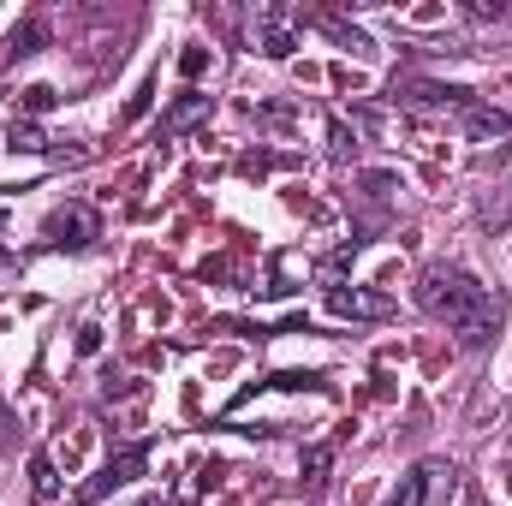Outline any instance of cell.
<instances>
[{
  "mask_svg": "<svg viewBox=\"0 0 512 506\" xmlns=\"http://www.w3.org/2000/svg\"><path fill=\"white\" fill-rule=\"evenodd\" d=\"M417 304H423L435 322H447L453 340L471 346V352L501 334V298H495L477 274H465L459 262H429V268L417 274Z\"/></svg>",
  "mask_w": 512,
  "mask_h": 506,
  "instance_id": "1",
  "label": "cell"
},
{
  "mask_svg": "<svg viewBox=\"0 0 512 506\" xmlns=\"http://www.w3.org/2000/svg\"><path fill=\"white\" fill-rule=\"evenodd\" d=\"M143 465H149V447H120V453H114V459H108V465L84 483V489H78V501H84V506L108 501L114 489H126L131 477H143Z\"/></svg>",
  "mask_w": 512,
  "mask_h": 506,
  "instance_id": "2",
  "label": "cell"
},
{
  "mask_svg": "<svg viewBox=\"0 0 512 506\" xmlns=\"http://www.w3.org/2000/svg\"><path fill=\"white\" fill-rule=\"evenodd\" d=\"M90 239H96V215H90L84 203H66V209H54V215H48V245L84 251Z\"/></svg>",
  "mask_w": 512,
  "mask_h": 506,
  "instance_id": "3",
  "label": "cell"
},
{
  "mask_svg": "<svg viewBox=\"0 0 512 506\" xmlns=\"http://www.w3.org/2000/svg\"><path fill=\"white\" fill-rule=\"evenodd\" d=\"M453 477V465H417V471H405L399 477V489L387 495V506H429V495H435V483H447Z\"/></svg>",
  "mask_w": 512,
  "mask_h": 506,
  "instance_id": "4",
  "label": "cell"
},
{
  "mask_svg": "<svg viewBox=\"0 0 512 506\" xmlns=\"http://www.w3.org/2000/svg\"><path fill=\"white\" fill-rule=\"evenodd\" d=\"M399 102H411V108H453V114H465L477 96H471V90H459V84H399Z\"/></svg>",
  "mask_w": 512,
  "mask_h": 506,
  "instance_id": "5",
  "label": "cell"
},
{
  "mask_svg": "<svg viewBox=\"0 0 512 506\" xmlns=\"http://www.w3.org/2000/svg\"><path fill=\"white\" fill-rule=\"evenodd\" d=\"M465 131L477 137V143H495V137H512V114H501V108H483V102H471L465 114Z\"/></svg>",
  "mask_w": 512,
  "mask_h": 506,
  "instance_id": "6",
  "label": "cell"
},
{
  "mask_svg": "<svg viewBox=\"0 0 512 506\" xmlns=\"http://www.w3.org/2000/svg\"><path fill=\"white\" fill-rule=\"evenodd\" d=\"M328 310H334V316H387L393 304H387V298H370V292H346V286H328Z\"/></svg>",
  "mask_w": 512,
  "mask_h": 506,
  "instance_id": "7",
  "label": "cell"
},
{
  "mask_svg": "<svg viewBox=\"0 0 512 506\" xmlns=\"http://www.w3.org/2000/svg\"><path fill=\"white\" fill-rule=\"evenodd\" d=\"M203 114H209V96H203V90H185V96L161 114V131H185V126H197Z\"/></svg>",
  "mask_w": 512,
  "mask_h": 506,
  "instance_id": "8",
  "label": "cell"
},
{
  "mask_svg": "<svg viewBox=\"0 0 512 506\" xmlns=\"http://www.w3.org/2000/svg\"><path fill=\"white\" fill-rule=\"evenodd\" d=\"M0 143H6V149H24V155H42V149H48V137H42V126H36V120H12Z\"/></svg>",
  "mask_w": 512,
  "mask_h": 506,
  "instance_id": "9",
  "label": "cell"
},
{
  "mask_svg": "<svg viewBox=\"0 0 512 506\" xmlns=\"http://www.w3.org/2000/svg\"><path fill=\"white\" fill-rule=\"evenodd\" d=\"M292 48H298V42H292V30H280V18H274V12H262V54H268V60H286Z\"/></svg>",
  "mask_w": 512,
  "mask_h": 506,
  "instance_id": "10",
  "label": "cell"
},
{
  "mask_svg": "<svg viewBox=\"0 0 512 506\" xmlns=\"http://www.w3.org/2000/svg\"><path fill=\"white\" fill-rule=\"evenodd\" d=\"M30 489L48 501V495H60V477H54V459L48 453H30Z\"/></svg>",
  "mask_w": 512,
  "mask_h": 506,
  "instance_id": "11",
  "label": "cell"
},
{
  "mask_svg": "<svg viewBox=\"0 0 512 506\" xmlns=\"http://www.w3.org/2000/svg\"><path fill=\"white\" fill-rule=\"evenodd\" d=\"M48 30L42 24H18L12 36H6V60H24V54H36V42H42Z\"/></svg>",
  "mask_w": 512,
  "mask_h": 506,
  "instance_id": "12",
  "label": "cell"
},
{
  "mask_svg": "<svg viewBox=\"0 0 512 506\" xmlns=\"http://www.w3.org/2000/svg\"><path fill=\"white\" fill-rule=\"evenodd\" d=\"M328 465H334V447H310V453H304V483H310V489L328 483Z\"/></svg>",
  "mask_w": 512,
  "mask_h": 506,
  "instance_id": "13",
  "label": "cell"
},
{
  "mask_svg": "<svg viewBox=\"0 0 512 506\" xmlns=\"http://www.w3.org/2000/svg\"><path fill=\"white\" fill-rule=\"evenodd\" d=\"M54 102H60V96H54L48 84H30V90H24V108H30V114H42V108H54Z\"/></svg>",
  "mask_w": 512,
  "mask_h": 506,
  "instance_id": "14",
  "label": "cell"
},
{
  "mask_svg": "<svg viewBox=\"0 0 512 506\" xmlns=\"http://www.w3.org/2000/svg\"><path fill=\"white\" fill-rule=\"evenodd\" d=\"M203 66H209L203 48H185V54H179V72H185V78H203Z\"/></svg>",
  "mask_w": 512,
  "mask_h": 506,
  "instance_id": "15",
  "label": "cell"
},
{
  "mask_svg": "<svg viewBox=\"0 0 512 506\" xmlns=\"http://www.w3.org/2000/svg\"><path fill=\"white\" fill-rule=\"evenodd\" d=\"M12 429H18V417H12V405H6V399H0V453H6V447H12V441H18V435H12Z\"/></svg>",
  "mask_w": 512,
  "mask_h": 506,
  "instance_id": "16",
  "label": "cell"
},
{
  "mask_svg": "<svg viewBox=\"0 0 512 506\" xmlns=\"http://www.w3.org/2000/svg\"><path fill=\"white\" fill-rule=\"evenodd\" d=\"M328 137H334V155H340V161H346V155H352V137H346V126H340V120H334V131H328Z\"/></svg>",
  "mask_w": 512,
  "mask_h": 506,
  "instance_id": "17",
  "label": "cell"
},
{
  "mask_svg": "<svg viewBox=\"0 0 512 506\" xmlns=\"http://www.w3.org/2000/svg\"><path fill=\"white\" fill-rule=\"evenodd\" d=\"M102 346V328H78V352H96Z\"/></svg>",
  "mask_w": 512,
  "mask_h": 506,
  "instance_id": "18",
  "label": "cell"
},
{
  "mask_svg": "<svg viewBox=\"0 0 512 506\" xmlns=\"http://www.w3.org/2000/svg\"><path fill=\"white\" fill-rule=\"evenodd\" d=\"M143 506H161V501H143Z\"/></svg>",
  "mask_w": 512,
  "mask_h": 506,
  "instance_id": "19",
  "label": "cell"
}]
</instances>
